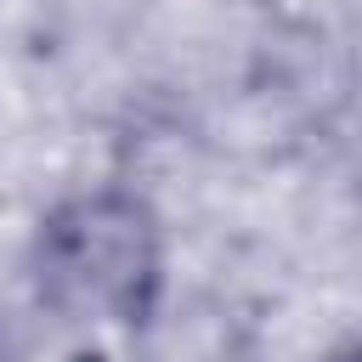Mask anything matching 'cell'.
<instances>
[{"label": "cell", "instance_id": "obj_2", "mask_svg": "<svg viewBox=\"0 0 362 362\" xmlns=\"http://www.w3.org/2000/svg\"><path fill=\"white\" fill-rule=\"evenodd\" d=\"M334 362H351V351H339V356H334Z\"/></svg>", "mask_w": 362, "mask_h": 362}, {"label": "cell", "instance_id": "obj_1", "mask_svg": "<svg viewBox=\"0 0 362 362\" xmlns=\"http://www.w3.org/2000/svg\"><path fill=\"white\" fill-rule=\"evenodd\" d=\"M28 272L62 322L141 339L170 305V226L136 181H90L40 209Z\"/></svg>", "mask_w": 362, "mask_h": 362}]
</instances>
